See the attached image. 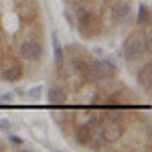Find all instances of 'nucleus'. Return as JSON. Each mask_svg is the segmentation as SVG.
Segmentation results:
<instances>
[{"label": "nucleus", "instance_id": "10", "mask_svg": "<svg viewBox=\"0 0 152 152\" xmlns=\"http://www.w3.org/2000/svg\"><path fill=\"white\" fill-rule=\"evenodd\" d=\"M12 99H14V95H12V94H4V95H0V104H10Z\"/></svg>", "mask_w": 152, "mask_h": 152}, {"label": "nucleus", "instance_id": "5", "mask_svg": "<svg viewBox=\"0 0 152 152\" xmlns=\"http://www.w3.org/2000/svg\"><path fill=\"white\" fill-rule=\"evenodd\" d=\"M0 77L6 79V81H16V79H20V71H18V67L10 65V67H6V69H2Z\"/></svg>", "mask_w": 152, "mask_h": 152}, {"label": "nucleus", "instance_id": "8", "mask_svg": "<svg viewBox=\"0 0 152 152\" xmlns=\"http://www.w3.org/2000/svg\"><path fill=\"white\" fill-rule=\"evenodd\" d=\"M53 49H55V61L61 65V61H63V51H61V45H59L57 35H53Z\"/></svg>", "mask_w": 152, "mask_h": 152}, {"label": "nucleus", "instance_id": "11", "mask_svg": "<svg viewBox=\"0 0 152 152\" xmlns=\"http://www.w3.org/2000/svg\"><path fill=\"white\" fill-rule=\"evenodd\" d=\"M10 142H12V144H23V140L16 138V136H10Z\"/></svg>", "mask_w": 152, "mask_h": 152}, {"label": "nucleus", "instance_id": "6", "mask_svg": "<svg viewBox=\"0 0 152 152\" xmlns=\"http://www.w3.org/2000/svg\"><path fill=\"white\" fill-rule=\"evenodd\" d=\"M138 83H140L142 87L150 89V67H148V65L138 71Z\"/></svg>", "mask_w": 152, "mask_h": 152}, {"label": "nucleus", "instance_id": "13", "mask_svg": "<svg viewBox=\"0 0 152 152\" xmlns=\"http://www.w3.org/2000/svg\"><path fill=\"white\" fill-rule=\"evenodd\" d=\"M18 2H28V0H18Z\"/></svg>", "mask_w": 152, "mask_h": 152}, {"label": "nucleus", "instance_id": "9", "mask_svg": "<svg viewBox=\"0 0 152 152\" xmlns=\"http://www.w3.org/2000/svg\"><path fill=\"white\" fill-rule=\"evenodd\" d=\"M41 94H43V87H33V89L28 91V97H31V99H39Z\"/></svg>", "mask_w": 152, "mask_h": 152}, {"label": "nucleus", "instance_id": "3", "mask_svg": "<svg viewBox=\"0 0 152 152\" xmlns=\"http://www.w3.org/2000/svg\"><path fill=\"white\" fill-rule=\"evenodd\" d=\"M130 14H132V6H130L128 0L114 2L112 8H110V18H114V23H118V24L130 20Z\"/></svg>", "mask_w": 152, "mask_h": 152}, {"label": "nucleus", "instance_id": "4", "mask_svg": "<svg viewBox=\"0 0 152 152\" xmlns=\"http://www.w3.org/2000/svg\"><path fill=\"white\" fill-rule=\"evenodd\" d=\"M47 97L51 104H59V102H63V97H65V94H63V87H59V85H51L47 91Z\"/></svg>", "mask_w": 152, "mask_h": 152}, {"label": "nucleus", "instance_id": "1", "mask_svg": "<svg viewBox=\"0 0 152 152\" xmlns=\"http://www.w3.org/2000/svg\"><path fill=\"white\" fill-rule=\"evenodd\" d=\"M16 51L26 61H39L43 57V43L37 37H24L23 41L16 45Z\"/></svg>", "mask_w": 152, "mask_h": 152}, {"label": "nucleus", "instance_id": "2", "mask_svg": "<svg viewBox=\"0 0 152 152\" xmlns=\"http://www.w3.org/2000/svg\"><path fill=\"white\" fill-rule=\"evenodd\" d=\"M144 55V39L142 37H132L124 45V57L126 61H136Z\"/></svg>", "mask_w": 152, "mask_h": 152}, {"label": "nucleus", "instance_id": "12", "mask_svg": "<svg viewBox=\"0 0 152 152\" xmlns=\"http://www.w3.org/2000/svg\"><path fill=\"white\" fill-rule=\"evenodd\" d=\"M8 128H10L8 122H0V130H8Z\"/></svg>", "mask_w": 152, "mask_h": 152}, {"label": "nucleus", "instance_id": "7", "mask_svg": "<svg viewBox=\"0 0 152 152\" xmlns=\"http://www.w3.org/2000/svg\"><path fill=\"white\" fill-rule=\"evenodd\" d=\"M150 20V8H148V4H140V8H138V23H148Z\"/></svg>", "mask_w": 152, "mask_h": 152}]
</instances>
